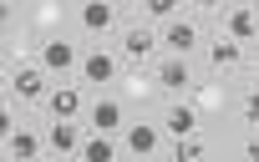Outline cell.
Segmentation results:
<instances>
[{
	"label": "cell",
	"instance_id": "15",
	"mask_svg": "<svg viewBox=\"0 0 259 162\" xmlns=\"http://www.w3.org/2000/svg\"><path fill=\"white\" fill-rule=\"evenodd\" d=\"M213 31H224V36H234V41H259V11L249 6V0H229V6L219 11V21H213Z\"/></svg>",
	"mask_w": 259,
	"mask_h": 162
},
{
	"label": "cell",
	"instance_id": "26",
	"mask_svg": "<svg viewBox=\"0 0 259 162\" xmlns=\"http://www.w3.org/2000/svg\"><path fill=\"white\" fill-rule=\"evenodd\" d=\"M249 6H254V11H259V0H249Z\"/></svg>",
	"mask_w": 259,
	"mask_h": 162
},
{
	"label": "cell",
	"instance_id": "17",
	"mask_svg": "<svg viewBox=\"0 0 259 162\" xmlns=\"http://www.w3.org/2000/svg\"><path fill=\"white\" fill-rule=\"evenodd\" d=\"M153 71H158V81H163V96H188L193 81H198L193 61H188V56H168V51L153 61Z\"/></svg>",
	"mask_w": 259,
	"mask_h": 162
},
{
	"label": "cell",
	"instance_id": "5",
	"mask_svg": "<svg viewBox=\"0 0 259 162\" xmlns=\"http://www.w3.org/2000/svg\"><path fill=\"white\" fill-rule=\"evenodd\" d=\"M117 96L133 106V112H153V106L168 101V96H163V81H158L153 66H122V76H117Z\"/></svg>",
	"mask_w": 259,
	"mask_h": 162
},
{
	"label": "cell",
	"instance_id": "22",
	"mask_svg": "<svg viewBox=\"0 0 259 162\" xmlns=\"http://www.w3.org/2000/svg\"><path fill=\"white\" fill-rule=\"evenodd\" d=\"M234 122L259 127V81H244V86H239V96H234Z\"/></svg>",
	"mask_w": 259,
	"mask_h": 162
},
{
	"label": "cell",
	"instance_id": "7",
	"mask_svg": "<svg viewBox=\"0 0 259 162\" xmlns=\"http://www.w3.org/2000/svg\"><path fill=\"white\" fill-rule=\"evenodd\" d=\"M122 51L112 46V41H87V56H81V81L92 86V91H107V86H117V76H122Z\"/></svg>",
	"mask_w": 259,
	"mask_h": 162
},
{
	"label": "cell",
	"instance_id": "4",
	"mask_svg": "<svg viewBox=\"0 0 259 162\" xmlns=\"http://www.w3.org/2000/svg\"><path fill=\"white\" fill-rule=\"evenodd\" d=\"M122 152L127 157H168V127L158 122V112H133L122 132Z\"/></svg>",
	"mask_w": 259,
	"mask_h": 162
},
{
	"label": "cell",
	"instance_id": "19",
	"mask_svg": "<svg viewBox=\"0 0 259 162\" xmlns=\"http://www.w3.org/2000/svg\"><path fill=\"white\" fill-rule=\"evenodd\" d=\"M208 152H213L208 127H198V132H188V137H168V157H173V162H198V157H208Z\"/></svg>",
	"mask_w": 259,
	"mask_h": 162
},
{
	"label": "cell",
	"instance_id": "6",
	"mask_svg": "<svg viewBox=\"0 0 259 162\" xmlns=\"http://www.w3.org/2000/svg\"><path fill=\"white\" fill-rule=\"evenodd\" d=\"M208 36H213V21H198V16H178V21H168L163 26V51L168 56H203V46H208Z\"/></svg>",
	"mask_w": 259,
	"mask_h": 162
},
{
	"label": "cell",
	"instance_id": "23",
	"mask_svg": "<svg viewBox=\"0 0 259 162\" xmlns=\"http://www.w3.org/2000/svg\"><path fill=\"white\" fill-rule=\"evenodd\" d=\"M224 6H229V0H188V16H198V21H219Z\"/></svg>",
	"mask_w": 259,
	"mask_h": 162
},
{
	"label": "cell",
	"instance_id": "16",
	"mask_svg": "<svg viewBox=\"0 0 259 162\" xmlns=\"http://www.w3.org/2000/svg\"><path fill=\"white\" fill-rule=\"evenodd\" d=\"M158 122L168 127V137H188V132L208 127V117L193 106V96H168V101L158 106Z\"/></svg>",
	"mask_w": 259,
	"mask_h": 162
},
{
	"label": "cell",
	"instance_id": "2",
	"mask_svg": "<svg viewBox=\"0 0 259 162\" xmlns=\"http://www.w3.org/2000/svg\"><path fill=\"white\" fill-rule=\"evenodd\" d=\"M112 46L122 51L127 66H153V61L163 56V26H153V21H143V16H127V26L117 31Z\"/></svg>",
	"mask_w": 259,
	"mask_h": 162
},
{
	"label": "cell",
	"instance_id": "14",
	"mask_svg": "<svg viewBox=\"0 0 259 162\" xmlns=\"http://www.w3.org/2000/svg\"><path fill=\"white\" fill-rule=\"evenodd\" d=\"M6 157H16V162L51 157V147H46V122H41V127H36V122H16V127L6 132Z\"/></svg>",
	"mask_w": 259,
	"mask_h": 162
},
{
	"label": "cell",
	"instance_id": "12",
	"mask_svg": "<svg viewBox=\"0 0 259 162\" xmlns=\"http://www.w3.org/2000/svg\"><path fill=\"white\" fill-rule=\"evenodd\" d=\"M87 117H46V147L51 157H81V142H87Z\"/></svg>",
	"mask_w": 259,
	"mask_h": 162
},
{
	"label": "cell",
	"instance_id": "8",
	"mask_svg": "<svg viewBox=\"0 0 259 162\" xmlns=\"http://www.w3.org/2000/svg\"><path fill=\"white\" fill-rule=\"evenodd\" d=\"M127 122H133V106L117 96V86L92 91V106H87V127H92V132H117V137H122Z\"/></svg>",
	"mask_w": 259,
	"mask_h": 162
},
{
	"label": "cell",
	"instance_id": "18",
	"mask_svg": "<svg viewBox=\"0 0 259 162\" xmlns=\"http://www.w3.org/2000/svg\"><path fill=\"white\" fill-rule=\"evenodd\" d=\"M188 96H193V106H198L203 117H224V112H234V96H229L224 76H198Z\"/></svg>",
	"mask_w": 259,
	"mask_h": 162
},
{
	"label": "cell",
	"instance_id": "21",
	"mask_svg": "<svg viewBox=\"0 0 259 162\" xmlns=\"http://www.w3.org/2000/svg\"><path fill=\"white\" fill-rule=\"evenodd\" d=\"M188 11V0H138L133 6V16H143V21H153V26H168V21H178Z\"/></svg>",
	"mask_w": 259,
	"mask_h": 162
},
{
	"label": "cell",
	"instance_id": "24",
	"mask_svg": "<svg viewBox=\"0 0 259 162\" xmlns=\"http://www.w3.org/2000/svg\"><path fill=\"white\" fill-rule=\"evenodd\" d=\"M239 157H259V127H249V137L239 142Z\"/></svg>",
	"mask_w": 259,
	"mask_h": 162
},
{
	"label": "cell",
	"instance_id": "13",
	"mask_svg": "<svg viewBox=\"0 0 259 162\" xmlns=\"http://www.w3.org/2000/svg\"><path fill=\"white\" fill-rule=\"evenodd\" d=\"M71 21H76L71 0H31V6H26V26L41 31V36H61Z\"/></svg>",
	"mask_w": 259,
	"mask_h": 162
},
{
	"label": "cell",
	"instance_id": "1",
	"mask_svg": "<svg viewBox=\"0 0 259 162\" xmlns=\"http://www.w3.org/2000/svg\"><path fill=\"white\" fill-rule=\"evenodd\" d=\"M51 86H56V76L41 61H6V96L21 101L26 112H41L46 96H51Z\"/></svg>",
	"mask_w": 259,
	"mask_h": 162
},
{
	"label": "cell",
	"instance_id": "3",
	"mask_svg": "<svg viewBox=\"0 0 259 162\" xmlns=\"http://www.w3.org/2000/svg\"><path fill=\"white\" fill-rule=\"evenodd\" d=\"M76 36L81 41H117V31L127 26L122 0H76Z\"/></svg>",
	"mask_w": 259,
	"mask_h": 162
},
{
	"label": "cell",
	"instance_id": "10",
	"mask_svg": "<svg viewBox=\"0 0 259 162\" xmlns=\"http://www.w3.org/2000/svg\"><path fill=\"white\" fill-rule=\"evenodd\" d=\"M81 56H87V41H71V31H61V36H46V46H41V66L61 81V76H76L81 71Z\"/></svg>",
	"mask_w": 259,
	"mask_h": 162
},
{
	"label": "cell",
	"instance_id": "11",
	"mask_svg": "<svg viewBox=\"0 0 259 162\" xmlns=\"http://www.w3.org/2000/svg\"><path fill=\"white\" fill-rule=\"evenodd\" d=\"M203 61H208V71H213V76H234V71H244V66H249V46H244V41H234V36H224V31H213V36H208V46H203Z\"/></svg>",
	"mask_w": 259,
	"mask_h": 162
},
{
	"label": "cell",
	"instance_id": "25",
	"mask_svg": "<svg viewBox=\"0 0 259 162\" xmlns=\"http://www.w3.org/2000/svg\"><path fill=\"white\" fill-rule=\"evenodd\" d=\"M249 66H259V41H249Z\"/></svg>",
	"mask_w": 259,
	"mask_h": 162
},
{
	"label": "cell",
	"instance_id": "20",
	"mask_svg": "<svg viewBox=\"0 0 259 162\" xmlns=\"http://www.w3.org/2000/svg\"><path fill=\"white\" fill-rule=\"evenodd\" d=\"M117 157H127L117 132H87V142H81V162H117Z\"/></svg>",
	"mask_w": 259,
	"mask_h": 162
},
{
	"label": "cell",
	"instance_id": "9",
	"mask_svg": "<svg viewBox=\"0 0 259 162\" xmlns=\"http://www.w3.org/2000/svg\"><path fill=\"white\" fill-rule=\"evenodd\" d=\"M87 106H92V86H87L81 76H61V81L51 86L46 106H41V122H46V117H87Z\"/></svg>",
	"mask_w": 259,
	"mask_h": 162
}]
</instances>
